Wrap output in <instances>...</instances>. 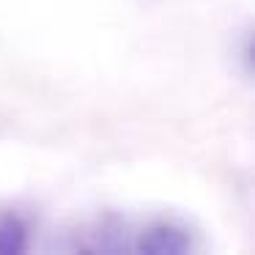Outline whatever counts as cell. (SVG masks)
Returning a JSON list of instances; mask_svg holds the SVG:
<instances>
[{"label": "cell", "mask_w": 255, "mask_h": 255, "mask_svg": "<svg viewBox=\"0 0 255 255\" xmlns=\"http://www.w3.org/2000/svg\"><path fill=\"white\" fill-rule=\"evenodd\" d=\"M187 247H189V242H187V236H184V231H178V228H173V225H156V228H151L148 233H143V239H140V250L154 253V255L184 253Z\"/></svg>", "instance_id": "obj_1"}, {"label": "cell", "mask_w": 255, "mask_h": 255, "mask_svg": "<svg viewBox=\"0 0 255 255\" xmlns=\"http://www.w3.org/2000/svg\"><path fill=\"white\" fill-rule=\"evenodd\" d=\"M25 239H28V228L19 217L14 214L0 217V255H11L25 250Z\"/></svg>", "instance_id": "obj_2"}]
</instances>
